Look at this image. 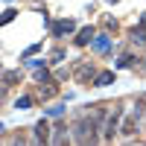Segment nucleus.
<instances>
[{
	"label": "nucleus",
	"instance_id": "nucleus-16",
	"mask_svg": "<svg viewBox=\"0 0 146 146\" xmlns=\"http://www.w3.org/2000/svg\"><path fill=\"white\" fill-rule=\"evenodd\" d=\"M140 23H143V29H146V15H143V18H140Z\"/></svg>",
	"mask_w": 146,
	"mask_h": 146
},
{
	"label": "nucleus",
	"instance_id": "nucleus-9",
	"mask_svg": "<svg viewBox=\"0 0 146 146\" xmlns=\"http://www.w3.org/2000/svg\"><path fill=\"white\" fill-rule=\"evenodd\" d=\"M131 44L146 47V29H131Z\"/></svg>",
	"mask_w": 146,
	"mask_h": 146
},
{
	"label": "nucleus",
	"instance_id": "nucleus-14",
	"mask_svg": "<svg viewBox=\"0 0 146 146\" xmlns=\"http://www.w3.org/2000/svg\"><path fill=\"white\" fill-rule=\"evenodd\" d=\"M32 105V100H29V96H21V100L15 102V108H29Z\"/></svg>",
	"mask_w": 146,
	"mask_h": 146
},
{
	"label": "nucleus",
	"instance_id": "nucleus-10",
	"mask_svg": "<svg viewBox=\"0 0 146 146\" xmlns=\"http://www.w3.org/2000/svg\"><path fill=\"white\" fill-rule=\"evenodd\" d=\"M91 41H94V29H82V32H79V38H76V44H79V47L91 44Z\"/></svg>",
	"mask_w": 146,
	"mask_h": 146
},
{
	"label": "nucleus",
	"instance_id": "nucleus-5",
	"mask_svg": "<svg viewBox=\"0 0 146 146\" xmlns=\"http://www.w3.org/2000/svg\"><path fill=\"white\" fill-rule=\"evenodd\" d=\"M50 146H70V137H67V131L58 126L53 129V137H50Z\"/></svg>",
	"mask_w": 146,
	"mask_h": 146
},
{
	"label": "nucleus",
	"instance_id": "nucleus-12",
	"mask_svg": "<svg viewBox=\"0 0 146 146\" xmlns=\"http://www.w3.org/2000/svg\"><path fill=\"white\" fill-rule=\"evenodd\" d=\"M94 50H96V53H105V50H108V38H105V35L94 41Z\"/></svg>",
	"mask_w": 146,
	"mask_h": 146
},
{
	"label": "nucleus",
	"instance_id": "nucleus-13",
	"mask_svg": "<svg viewBox=\"0 0 146 146\" xmlns=\"http://www.w3.org/2000/svg\"><path fill=\"white\" fill-rule=\"evenodd\" d=\"M41 96H44V100H50V96H56V85H50V88H41Z\"/></svg>",
	"mask_w": 146,
	"mask_h": 146
},
{
	"label": "nucleus",
	"instance_id": "nucleus-1",
	"mask_svg": "<svg viewBox=\"0 0 146 146\" xmlns=\"http://www.w3.org/2000/svg\"><path fill=\"white\" fill-rule=\"evenodd\" d=\"M100 117H79L76 123H73V140H76L79 146H96V140H100Z\"/></svg>",
	"mask_w": 146,
	"mask_h": 146
},
{
	"label": "nucleus",
	"instance_id": "nucleus-8",
	"mask_svg": "<svg viewBox=\"0 0 146 146\" xmlns=\"http://www.w3.org/2000/svg\"><path fill=\"white\" fill-rule=\"evenodd\" d=\"M135 131H137V120H135V117H129L126 123L120 126V135H126V137H131V135H135Z\"/></svg>",
	"mask_w": 146,
	"mask_h": 146
},
{
	"label": "nucleus",
	"instance_id": "nucleus-6",
	"mask_svg": "<svg viewBox=\"0 0 146 146\" xmlns=\"http://www.w3.org/2000/svg\"><path fill=\"white\" fill-rule=\"evenodd\" d=\"M76 29V23L73 21H58V23H53V35H67V32H73Z\"/></svg>",
	"mask_w": 146,
	"mask_h": 146
},
{
	"label": "nucleus",
	"instance_id": "nucleus-2",
	"mask_svg": "<svg viewBox=\"0 0 146 146\" xmlns=\"http://www.w3.org/2000/svg\"><path fill=\"white\" fill-rule=\"evenodd\" d=\"M94 73H96V67H94V64H88V62H79L76 67H73V76H76L79 82H88V79H94Z\"/></svg>",
	"mask_w": 146,
	"mask_h": 146
},
{
	"label": "nucleus",
	"instance_id": "nucleus-4",
	"mask_svg": "<svg viewBox=\"0 0 146 146\" xmlns=\"http://www.w3.org/2000/svg\"><path fill=\"white\" fill-rule=\"evenodd\" d=\"M35 137H38L41 143H50L53 131H50V123H47V120H41V123H35Z\"/></svg>",
	"mask_w": 146,
	"mask_h": 146
},
{
	"label": "nucleus",
	"instance_id": "nucleus-7",
	"mask_svg": "<svg viewBox=\"0 0 146 146\" xmlns=\"http://www.w3.org/2000/svg\"><path fill=\"white\" fill-rule=\"evenodd\" d=\"M111 82H114V73L111 70H102L100 76L94 79V88H105V85H111Z\"/></svg>",
	"mask_w": 146,
	"mask_h": 146
},
{
	"label": "nucleus",
	"instance_id": "nucleus-3",
	"mask_svg": "<svg viewBox=\"0 0 146 146\" xmlns=\"http://www.w3.org/2000/svg\"><path fill=\"white\" fill-rule=\"evenodd\" d=\"M120 117H123V108H114V114L108 117V123H105V137H108V140L114 137V131H120V129H117V123H120Z\"/></svg>",
	"mask_w": 146,
	"mask_h": 146
},
{
	"label": "nucleus",
	"instance_id": "nucleus-11",
	"mask_svg": "<svg viewBox=\"0 0 146 146\" xmlns=\"http://www.w3.org/2000/svg\"><path fill=\"white\" fill-rule=\"evenodd\" d=\"M18 79H21V73H18V70H6V73H3V85H6V88H9L12 82H18Z\"/></svg>",
	"mask_w": 146,
	"mask_h": 146
},
{
	"label": "nucleus",
	"instance_id": "nucleus-15",
	"mask_svg": "<svg viewBox=\"0 0 146 146\" xmlns=\"http://www.w3.org/2000/svg\"><path fill=\"white\" fill-rule=\"evenodd\" d=\"M12 146H29V143H27L23 135H18V137H12Z\"/></svg>",
	"mask_w": 146,
	"mask_h": 146
}]
</instances>
